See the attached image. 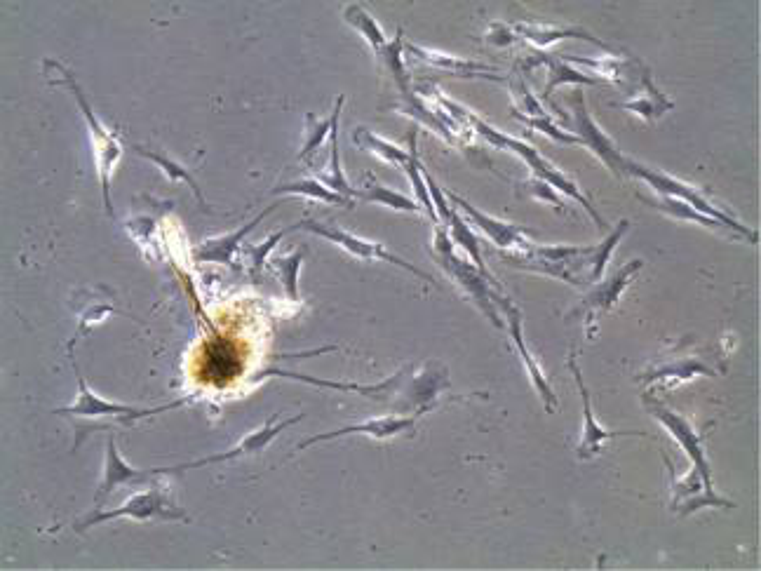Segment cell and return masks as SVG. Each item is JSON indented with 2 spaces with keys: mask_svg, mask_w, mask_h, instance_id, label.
I'll use <instances>...</instances> for the list:
<instances>
[{
  "mask_svg": "<svg viewBox=\"0 0 761 571\" xmlns=\"http://www.w3.org/2000/svg\"><path fill=\"white\" fill-rule=\"evenodd\" d=\"M628 228H630V221L628 219L618 221V226L609 235H606L604 243H599V245L592 247L588 257H585V273H588V275H585V278H588V285H590V282L602 280L604 268H606V264H609V259H611V254H614V250H616L618 240H621L623 235L628 233Z\"/></svg>",
  "mask_w": 761,
  "mask_h": 571,
  "instance_id": "603a6c76",
  "label": "cell"
},
{
  "mask_svg": "<svg viewBox=\"0 0 761 571\" xmlns=\"http://www.w3.org/2000/svg\"><path fill=\"white\" fill-rule=\"evenodd\" d=\"M45 71H47V78L52 80V83H59L64 85L66 90H71L73 97H76V104L80 113H83L85 123H87V130H90V137H92V146H94V156H97V172H99V181H101V198H104V207L106 212L113 214V203H111V177H113V170H116L118 160H120V153H123V146H120V139L116 137V134L106 130L104 125L99 123V118L94 116L92 106L90 102H87L83 87L78 85V80L73 73L66 69V66H62L59 62H45Z\"/></svg>",
  "mask_w": 761,
  "mask_h": 571,
  "instance_id": "7a4b0ae2",
  "label": "cell"
},
{
  "mask_svg": "<svg viewBox=\"0 0 761 571\" xmlns=\"http://www.w3.org/2000/svg\"><path fill=\"white\" fill-rule=\"evenodd\" d=\"M153 470H137L127 463L118 452L116 438L106 440V459H104V473H101V482L97 494H94V510L104 508V503L109 501V496L116 492L118 487L125 485H141V482L153 480Z\"/></svg>",
  "mask_w": 761,
  "mask_h": 571,
  "instance_id": "4fadbf2b",
  "label": "cell"
},
{
  "mask_svg": "<svg viewBox=\"0 0 761 571\" xmlns=\"http://www.w3.org/2000/svg\"><path fill=\"white\" fill-rule=\"evenodd\" d=\"M644 402L646 407H649V412L656 416L665 428H668L672 438L684 447V452L689 454L691 459V473L686 475V478H682V482L672 480V494H675L672 510H677L679 515H689L693 513V510L705 508V506L733 508L731 501L717 496L715 489H712V470L705 456L703 438H700L696 428H693L684 416L670 412V409L663 407L661 402L651 400L649 395H644Z\"/></svg>",
  "mask_w": 761,
  "mask_h": 571,
  "instance_id": "6da1fadb",
  "label": "cell"
},
{
  "mask_svg": "<svg viewBox=\"0 0 761 571\" xmlns=\"http://www.w3.org/2000/svg\"><path fill=\"white\" fill-rule=\"evenodd\" d=\"M442 226L447 228V231H449V238H451V243H454V245H461L463 250L468 252L470 261H473V264L477 266V271H480V273L484 275V278H487V280L491 282V285H494L496 290L501 292V285H498L494 275H491V273L487 271V264H484V259H482V250H480V243H477V238H475L473 228H470V226L466 224V221H463L461 212H456V207H454V205H451V212H449V217H447V221H444Z\"/></svg>",
  "mask_w": 761,
  "mask_h": 571,
  "instance_id": "d6986e66",
  "label": "cell"
},
{
  "mask_svg": "<svg viewBox=\"0 0 761 571\" xmlns=\"http://www.w3.org/2000/svg\"><path fill=\"white\" fill-rule=\"evenodd\" d=\"M524 188H529L531 196L538 198V200H543V203H552V205H555L560 212L564 210V203H562L560 198L555 196V191H552V186H550V184H545V181H541V179H531L529 184H524Z\"/></svg>",
  "mask_w": 761,
  "mask_h": 571,
  "instance_id": "8d00e7d4",
  "label": "cell"
},
{
  "mask_svg": "<svg viewBox=\"0 0 761 571\" xmlns=\"http://www.w3.org/2000/svg\"><path fill=\"white\" fill-rule=\"evenodd\" d=\"M299 228H303V231H308V233L320 235V238L329 240V243H334V245L343 247V250H346L348 254H353V257L367 259V261H369V259H374V261H388V264L400 266V268H404V271H409L412 275H416V278L426 280L428 285H435V278H433V275L423 273L419 266L409 264V261H404L402 257H397V254L388 252L386 247L379 245V243H369V240H362V238H358V235H353V233H348V231H341L339 226L322 224V221H315V219H301V221H299Z\"/></svg>",
  "mask_w": 761,
  "mask_h": 571,
  "instance_id": "ba28073f",
  "label": "cell"
},
{
  "mask_svg": "<svg viewBox=\"0 0 761 571\" xmlns=\"http://www.w3.org/2000/svg\"><path fill=\"white\" fill-rule=\"evenodd\" d=\"M459 113H461L463 118L468 120L470 125L475 127L477 134H480L482 139H487L489 144L498 146V149L515 151L517 156H520V158L524 160V163H527V165L531 167V170H534L536 179H541V181H545V184H550L552 188H557V191H562L564 196L574 198L578 205H583L585 210H588V214H590L592 219H595V224H597L599 228H606L604 219L599 217V212L595 210V207H592L590 200L585 198L581 191H578V186L574 184V181H571L569 177H564V174H562L560 170H557L555 165H550L548 160H545V158L541 156V153H538L536 149H531V146H529V144H524V141H517V139H513V137H508V134H503V132L494 130V127H489L487 123H484V120H480L477 116H473V113L466 111V109H461V106H459Z\"/></svg>",
  "mask_w": 761,
  "mask_h": 571,
  "instance_id": "3957f363",
  "label": "cell"
},
{
  "mask_svg": "<svg viewBox=\"0 0 761 571\" xmlns=\"http://www.w3.org/2000/svg\"><path fill=\"white\" fill-rule=\"evenodd\" d=\"M353 141L360 146V149H365L369 153H374L376 158L386 160V163L395 165V167H407L409 163V151L400 149V146L390 144V141L376 137V134L372 130H367V127H358V130L353 132Z\"/></svg>",
  "mask_w": 761,
  "mask_h": 571,
  "instance_id": "4316f807",
  "label": "cell"
},
{
  "mask_svg": "<svg viewBox=\"0 0 761 571\" xmlns=\"http://www.w3.org/2000/svg\"><path fill=\"white\" fill-rule=\"evenodd\" d=\"M639 198L646 200V203L656 207V210L670 214V217H675V219L693 221V224H703V226L712 228V231H719V233H731L729 228H726L724 224H719L717 219L705 217V214H700L698 210H693L691 205H686V203H682V200H677V198H668V196H663V198H644V196H639Z\"/></svg>",
  "mask_w": 761,
  "mask_h": 571,
  "instance_id": "83f0119b",
  "label": "cell"
},
{
  "mask_svg": "<svg viewBox=\"0 0 761 571\" xmlns=\"http://www.w3.org/2000/svg\"><path fill=\"white\" fill-rule=\"evenodd\" d=\"M538 64H545V66H548V71H550L548 85H545V90H543V99H550L552 92H555V87H560L564 83H576V85H599V83H602V80H599V78L583 76L581 71L571 69L569 64H564L562 59H557V57L534 55V57L524 59V66H527V69H534V66H538Z\"/></svg>",
  "mask_w": 761,
  "mask_h": 571,
  "instance_id": "ffe728a7",
  "label": "cell"
},
{
  "mask_svg": "<svg viewBox=\"0 0 761 571\" xmlns=\"http://www.w3.org/2000/svg\"><path fill=\"white\" fill-rule=\"evenodd\" d=\"M303 257H306V250L299 247V250H294L292 254H285V257H275L271 261L273 271L278 273L282 287H285L287 297L292 301H299V271H301Z\"/></svg>",
  "mask_w": 761,
  "mask_h": 571,
  "instance_id": "d6a6232c",
  "label": "cell"
},
{
  "mask_svg": "<svg viewBox=\"0 0 761 571\" xmlns=\"http://www.w3.org/2000/svg\"><path fill=\"white\" fill-rule=\"evenodd\" d=\"M343 102H346V97L339 94V99H336V104L332 109V116L325 118V120H318L313 116V113H308L306 116V144H303V149L299 153V160H306V163H311V158L322 149V144H325L329 132H332L334 120L341 116Z\"/></svg>",
  "mask_w": 761,
  "mask_h": 571,
  "instance_id": "cb8c5ba5",
  "label": "cell"
},
{
  "mask_svg": "<svg viewBox=\"0 0 761 571\" xmlns=\"http://www.w3.org/2000/svg\"><path fill=\"white\" fill-rule=\"evenodd\" d=\"M320 181L332 191L341 193L346 198H355L358 188H353L348 184L346 174L341 170V160H339V118L334 120L332 132H329V167L325 172L320 174Z\"/></svg>",
  "mask_w": 761,
  "mask_h": 571,
  "instance_id": "484cf974",
  "label": "cell"
},
{
  "mask_svg": "<svg viewBox=\"0 0 761 571\" xmlns=\"http://www.w3.org/2000/svg\"><path fill=\"white\" fill-rule=\"evenodd\" d=\"M407 50L412 52V55L421 57L423 62L433 64V66H437V69H444V71H449V73H456V76H463V78H494V80H501V76H496V71H494V69H489V66H484V64L466 62V59H454V57L440 55V52L421 50V47H416V45H407Z\"/></svg>",
  "mask_w": 761,
  "mask_h": 571,
  "instance_id": "44dd1931",
  "label": "cell"
},
{
  "mask_svg": "<svg viewBox=\"0 0 761 571\" xmlns=\"http://www.w3.org/2000/svg\"><path fill=\"white\" fill-rule=\"evenodd\" d=\"M569 104H571V111H574L576 137L581 139V144L588 146V149L595 153V156L602 160V163L609 167V170L614 172L616 177H621V174L625 172L623 170L625 156L616 149L614 141H611L602 130H599V127L595 125V120L590 118L588 106H585V102H583V92L576 90L574 94H571Z\"/></svg>",
  "mask_w": 761,
  "mask_h": 571,
  "instance_id": "30bf717a",
  "label": "cell"
},
{
  "mask_svg": "<svg viewBox=\"0 0 761 571\" xmlns=\"http://www.w3.org/2000/svg\"><path fill=\"white\" fill-rule=\"evenodd\" d=\"M513 31L520 33L522 38H527L529 43H534L538 47H548V45L557 43V40H562V38H578V40H590V43H595L597 47H602V50H611L609 45L602 43V40L592 36V33L583 31V29H576V26H571V29H557V26L515 24Z\"/></svg>",
  "mask_w": 761,
  "mask_h": 571,
  "instance_id": "7402d4cb",
  "label": "cell"
},
{
  "mask_svg": "<svg viewBox=\"0 0 761 571\" xmlns=\"http://www.w3.org/2000/svg\"><path fill=\"white\" fill-rule=\"evenodd\" d=\"M301 419H303V414H296V416H292V419L275 423L278 421V414H273L271 419H268L264 426L259 428V431L245 435V438H242L233 449H228V452L207 456V459H200V461L179 463V466H170V468H153V475H179V473H186V470H198L202 466H212V463H226V461L245 459V456H254V454L264 452V449L271 445V442L278 438L282 431H287L289 426H294V423H299Z\"/></svg>",
  "mask_w": 761,
  "mask_h": 571,
  "instance_id": "9c48e42d",
  "label": "cell"
},
{
  "mask_svg": "<svg viewBox=\"0 0 761 571\" xmlns=\"http://www.w3.org/2000/svg\"><path fill=\"white\" fill-rule=\"evenodd\" d=\"M278 207H280V203H273L271 207H266L264 212L257 214V217H254L252 221H249V224H245L242 228H238V231L226 233V235H219V238L205 240V243H202L200 247H195L193 257L198 259V261H205V264L233 266V257H235V252L240 250L242 240H245L247 235L252 233L254 228H257V226L261 224V221H264V217H268V214H271L273 210H278Z\"/></svg>",
  "mask_w": 761,
  "mask_h": 571,
  "instance_id": "2e32d148",
  "label": "cell"
},
{
  "mask_svg": "<svg viewBox=\"0 0 761 571\" xmlns=\"http://www.w3.org/2000/svg\"><path fill=\"white\" fill-rule=\"evenodd\" d=\"M421 414H423V409H419V412L412 414V416H381V419L355 423V426H346V428H339V431L320 433V435H315V438L303 440V442H299V445H296V449H306L311 445H318V442L343 438V435H369V438H374V440H388V438H395V435L412 433Z\"/></svg>",
  "mask_w": 761,
  "mask_h": 571,
  "instance_id": "9a60e30c",
  "label": "cell"
},
{
  "mask_svg": "<svg viewBox=\"0 0 761 571\" xmlns=\"http://www.w3.org/2000/svg\"><path fill=\"white\" fill-rule=\"evenodd\" d=\"M433 257H435L437 264H440L444 271H447V275H451V278L459 282L461 290L475 301L477 308H480V311L487 315V318L494 322L498 329H503L505 322L501 318V313H498L496 301H494L498 290H491V282L484 278L480 271H477L475 264H468V261L456 257V250H454V243H451V238H449V231L442 224H435Z\"/></svg>",
  "mask_w": 761,
  "mask_h": 571,
  "instance_id": "277c9868",
  "label": "cell"
},
{
  "mask_svg": "<svg viewBox=\"0 0 761 571\" xmlns=\"http://www.w3.org/2000/svg\"><path fill=\"white\" fill-rule=\"evenodd\" d=\"M623 170L628 172V174H632V177L644 179L646 184H649V186L653 188V191L661 193V196H668V198L682 200V203L691 205L693 210H698L700 214H705V217L717 219L719 224H724L726 228H729L731 233L743 235V238H745V240H750V243H757V240H759V235L754 233L752 228H747V226L740 224L738 219H733L729 212H724V210H722V207L712 205L710 200H707V198L703 196V193L698 191V188H693V186H689V184H684V181H679V179H675V177H670V174L656 172V170H651V167L639 165V163H635V160H630V158H625Z\"/></svg>",
  "mask_w": 761,
  "mask_h": 571,
  "instance_id": "8992f818",
  "label": "cell"
},
{
  "mask_svg": "<svg viewBox=\"0 0 761 571\" xmlns=\"http://www.w3.org/2000/svg\"><path fill=\"white\" fill-rule=\"evenodd\" d=\"M273 196L278 193H287V196H301V198H313V200H322V203L329 205H341V207H350V198L341 196V193L332 191L322 184L320 179H299V181H289V184H282L278 188H273Z\"/></svg>",
  "mask_w": 761,
  "mask_h": 571,
  "instance_id": "d4e9b609",
  "label": "cell"
},
{
  "mask_svg": "<svg viewBox=\"0 0 761 571\" xmlns=\"http://www.w3.org/2000/svg\"><path fill=\"white\" fill-rule=\"evenodd\" d=\"M644 87H646V94L642 92L637 99H632V102H625V104H618V106H621V109H628L632 113H637V116H642L644 120L661 118L665 111H670L672 106H675L670 102V99H665L663 94L658 92L656 87H653L651 78H646Z\"/></svg>",
  "mask_w": 761,
  "mask_h": 571,
  "instance_id": "4dcf8cb0",
  "label": "cell"
},
{
  "mask_svg": "<svg viewBox=\"0 0 761 571\" xmlns=\"http://www.w3.org/2000/svg\"><path fill=\"white\" fill-rule=\"evenodd\" d=\"M355 198L365 200V203H376V205H386L390 207V210H397V212H421L423 207L416 203V200H412L409 196H404V193H397L393 191V188L388 186H381V184H372L367 188H362V191L355 193Z\"/></svg>",
  "mask_w": 761,
  "mask_h": 571,
  "instance_id": "f546056e",
  "label": "cell"
},
{
  "mask_svg": "<svg viewBox=\"0 0 761 571\" xmlns=\"http://www.w3.org/2000/svg\"><path fill=\"white\" fill-rule=\"evenodd\" d=\"M444 196H447L451 205L459 207V210L466 214V217L473 221V224L480 228V231L487 235V238L496 247H501V250H517V252L531 250V243H527V233H529L527 228L489 217V214L480 212L477 207L470 205L468 200H463L461 196H456V193H451V191L444 193Z\"/></svg>",
  "mask_w": 761,
  "mask_h": 571,
  "instance_id": "7c38bea8",
  "label": "cell"
},
{
  "mask_svg": "<svg viewBox=\"0 0 761 571\" xmlns=\"http://www.w3.org/2000/svg\"><path fill=\"white\" fill-rule=\"evenodd\" d=\"M66 353H69L73 374H76V381H78V398L69 407L55 409V414L59 416H71V419L76 421L78 419H101V421L111 419V421L130 426V423L134 421L151 419V416L163 414V412H172V409H179L186 402V400H177V402H167V405H160V407H132V405H123V402H109L99 398V395L92 393V388L87 386L85 376L80 374L76 355H73V351H66Z\"/></svg>",
  "mask_w": 761,
  "mask_h": 571,
  "instance_id": "5b68a950",
  "label": "cell"
},
{
  "mask_svg": "<svg viewBox=\"0 0 761 571\" xmlns=\"http://www.w3.org/2000/svg\"><path fill=\"white\" fill-rule=\"evenodd\" d=\"M285 376V379H294V381H303V384H313V386H320V388H334V391H353V393H360V395H369V398H376V400H386L390 393L395 391L397 386L402 384V376L407 374V369H402V372H397L395 376H390L388 381H383V384H376V386H358V384H336V381H325V379H315V376H308V374H296V372H287V369H266L261 376Z\"/></svg>",
  "mask_w": 761,
  "mask_h": 571,
  "instance_id": "ac0fdd59",
  "label": "cell"
},
{
  "mask_svg": "<svg viewBox=\"0 0 761 571\" xmlns=\"http://www.w3.org/2000/svg\"><path fill=\"white\" fill-rule=\"evenodd\" d=\"M132 151H134V153H139V156H144L146 160H151V163H156V165L160 167V170L165 172V177L170 179V181H184V184L191 186V191L195 193V198H198V203H200L202 207H207L205 196H202L198 181L193 179V174L188 172L184 165H179L177 160H172V158L163 156V153H160V151H151V149H146V146H139V144H132Z\"/></svg>",
  "mask_w": 761,
  "mask_h": 571,
  "instance_id": "f1b7e54d",
  "label": "cell"
},
{
  "mask_svg": "<svg viewBox=\"0 0 761 571\" xmlns=\"http://www.w3.org/2000/svg\"><path fill=\"white\" fill-rule=\"evenodd\" d=\"M569 369L574 372L578 393H581V400H583V438H581V442H578V459L581 461L595 459V456L602 452L604 442H609L614 438H623V435L625 438H628V435H632V438H646V433H642V431H606V428L599 426V423L595 421V414H592L590 391H588V386H585L581 369H578L576 353L569 355Z\"/></svg>",
  "mask_w": 761,
  "mask_h": 571,
  "instance_id": "8fae6325",
  "label": "cell"
},
{
  "mask_svg": "<svg viewBox=\"0 0 761 571\" xmlns=\"http://www.w3.org/2000/svg\"><path fill=\"white\" fill-rule=\"evenodd\" d=\"M513 116H515V118H520L522 123H527L529 127H534V130L543 132V134H548L550 139L560 141V144H581V139H578L576 134H569V132L560 130V127H557L555 123H552L550 116H541V118H527V116H522V113H517V111H513ZM581 146H583V144H581Z\"/></svg>",
  "mask_w": 761,
  "mask_h": 571,
  "instance_id": "e575fe53",
  "label": "cell"
},
{
  "mask_svg": "<svg viewBox=\"0 0 761 571\" xmlns=\"http://www.w3.org/2000/svg\"><path fill=\"white\" fill-rule=\"evenodd\" d=\"M644 266L642 259H635L630 261V264H625L621 271H616V275H611L606 282H599V285L595 287V290L588 292V297L583 299V304L576 308L574 313H571V318L574 315H583V313H595V311H611V308L616 306L618 297H621L625 287L630 285V280L635 278L639 268Z\"/></svg>",
  "mask_w": 761,
  "mask_h": 571,
  "instance_id": "e0dca14e",
  "label": "cell"
},
{
  "mask_svg": "<svg viewBox=\"0 0 761 571\" xmlns=\"http://www.w3.org/2000/svg\"><path fill=\"white\" fill-rule=\"evenodd\" d=\"M118 517H127V520H137V522H188V515L181 510L177 503L170 499V492L167 487H151L146 492H139L127 499L123 506L113 508V510H94L85 517V520H78L73 529L78 534L87 532V529L94 525H101V522H111L118 520Z\"/></svg>",
  "mask_w": 761,
  "mask_h": 571,
  "instance_id": "52a82bcc",
  "label": "cell"
},
{
  "mask_svg": "<svg viewBox=\"0 0 761 571\" xmlns=\"http://www.w3.org/2000/svg\"><path fill=\"white\" fill-rule=\"evenodd\" d=\"M494 301H496V308H498V311H501V313L505 315V320H508L510 339H513V344L517 346V351H520V355H522L524 367H527V372H529V376H531V384H534V388L538 391V395H541V398H543L545 409H550V412H555V407H557L555 393H552V388H550V384H548V379H545V376H543L541 367L536 365V360L531 358V353H529L527 344H524V334H522V313H520V308H517V306L513 304V301H510V299L505 297V294H501V292L496 294Z\"/></svg>",
  "mask_w": 761,
  "mask_h": 571,
  "instance_id": "5bb4252c",
  "label": "cell"
},
{
  "mask_svg": "<svg viewBox=\"0 0 761 571\" xmlns=\"http://www.w3.org/2000/svg\"><path fill=\"white\" fill-rule=\"evenodd\" d=\"M294 231H299V224L282 228V231L273 233L271 238H266L261 245H242V254H245V257L249 259V264H252L254 278L259 280V275H261V271H264V266H266V261H268V254H271L275 250V245H278L287 233H294Z\"/></svg>",
  "mask_w": 761,
  "mask_h": 571,
  "instance_id": "836d02e7",
  "label": "cell"
},
{
  "mask_svg": "<svg viewBox=\"0 0 761 571\" xmlns=\"http://www.w3.org/2000/svg\"><path fill=\"white\" fill-rule=\"evenodd\" d=\"M343 17H346V22L353 26V29H358L362 36L367 38V43L372 45L376 57H379L383 47L388 45V40H386V36H383L381 26L374 22V17L369 15V12L362 8V5H348L346 12H343Z\"/></svg>",
  "mask_w": 761,
  "mask_h": 571,
  "instance_id": "1f68e13d",
  "label": "cell"
},
{
  "mask_svg": "<svg viewBox=\"0 0 761 571\" xmlns=\"http://www.w3.org/2000/svg\"><path fill=\"white\" fill-rule=\"evenodd\" d=\"M489 40L494 45H510L515 40L513 29H508V26H503V24H496L494 29H491V33H489Z\"/></svg>",
  "mask_w": 761,
  "mask_h": 571,
  "instance_id": "74e56055",
  "label": "cell"
},
{
  "mask_svg": "<svg viewBox=\"0 0 761 571\" xmlns=\"http://www.w3.org/2000/svg\"><path fill=\"white\" fill-rule=\"evenodd\" d=\"M567 62H578L595 69L604 80H621V73L625 71V64L618 59H585V57H567ZM628 73V71H625Z\"/></svg>",
  "mask_w": 761,
  "mask_h": 571,
  "instance_id": "d590c367",
  "label": "cell"
}]
</instances>
